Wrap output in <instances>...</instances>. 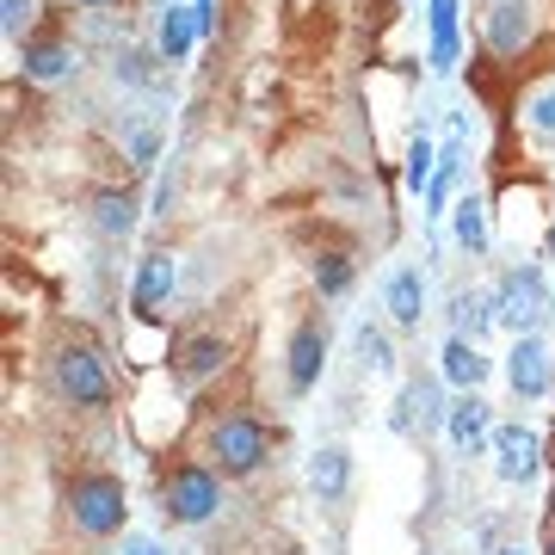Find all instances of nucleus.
<instances>
[{"label": "nucleus", "mask_w": 555, "mask_h": 555, "mask_svg": "<svg viewBox=\"0 0 555 555\" xmlns=\"http://www.w3.org/2000/svg\"><path fill=\"white\" fill-rule=\"evenodd\" d=\"M433 7V68L451 75L456 68V0H426Z\"/></svg>", "instance_id": "4be33fe9"}, {"label": "nucleus", "mask_w": 555, "mask_h": 555, "mask_svg": "<svg viewBox=\"0 0 555 555\" xmlns=\"http://www.w3.org/2000/svg\"><path fill=\"white\" fill-rule=\"evenodd\" d=\"M383 309H389L396 327H420V321H426V278H420L414 266L389 272V284H383Z\"/></svg>", "instance_id": "f8f14e48"}, {"label": "nucleus", "mask_w": 555, "mask_h": 555, "mask_svg": "<svg viewBox=\"0 0 555 555\" xmlns=\"http://www.w3.org/2000/svg\"><path fill=\"white\" fill-rule=\"evenodd\" d=\"M543 555H555V537H550V550H543Z\"/></svg>", "instance_id": "473e14b6"}, {"label": "nucleus", "mask_w": 555, "mask_h": 555, "mask_svg": "<svg viewBox=\"0 0 555 555\" xmlns=\"http://www.w3.org/2000/svg\"><path fill=\"white\" fill-rule=\"evenodd\" d=\"M433 173H438L433 142H426V137H414V149H408V167H401V179H408V192H433Z\"/></svg>", "instance_id": "393cba45"}, {"label": "nucleus", "mask_w": 555, "mask_h": 555, "mask_svg": "<svg viewBox=\"0 0 555 555\" xmlns=\"http://www.w3.org/2000/svg\"><path fill=\"white\" fill-rule=\"evenodd\" d=\"M309 488L321 500H346V488H352V451L346 444H321L309 456Z\"/></svg>", "instance_id": "f3484780"}, {"label": "nucleus", "mask_w": 555, "mask_h": 555, "mask_svg": "<svg viewBox=\"0 0 555 555\" xmlns=\"http://www.w3.org/2000/svg\"><path fill=\"white\" fill-rule=\"evenodd\" d=\"M50 383H56V396L68 401V408H80V414L112 408V371H105V358L93 352V346H80V339L56 346V358H50Z\"/></svg>", "instance_id": "f257e3e1"}, {"label": "nucleus", "mask_w": 555, "mask_h": 555, "mask_svg": "<svg viewBox=\"0 0 555 555\" xmlns=\"http://www.w3.org/2000/svg\"><path fill=\"white\" fill-rule=\"evenodd\" d=\"M451 414L444 401H438V383H401V396H396V433H426V426H438V420Z\"/></svg>", "instance_id": "4468645a"}, {"label": "nucleus", "mask_w": 555, "mask_h": 555, "mask_svg": "<svg viewBox=\"0 0 555 555\" xmlns=\"http://www.w3.org/2000/svg\"><path fill=\"white\" fill-rule=\"evenodd\" d=\"M444 438H451V451H463V456H476L481 444H494V420H488V401H481V396L451 401V414H444Z\"/></svg>", "instance_id": "9b49d317"}, {"label": "nucleus", "mask_w": 555, "mask_h": 555, "mask_svg": "<svg viewBox=\"0 0 555 555\" xmlns=\"http://www.w3.org/2000/svg\"><path fill=\"white\" fill-rule=\"evenodd\" d=\"M68 518H75L80 537H118L124 518H130V488L118 476H105V469L75 476V488H68Z\"/></svg>", "instance_id": "f03ea898"}, {"label": "nucleus", "mask_w": 555, "mask_h": 555, "mask_svg": "<svg viewBox=\"0 0 555 555\" xmlns=\"http://www.w3.org/2000/svg\"><path fill=\"white\" fill-rule=\"evenodd\" d=\"M93 229L105 241H124L137 229V198L130 192H93Z\"/></svg>", "instance_id": "aec40b11"}, {"label": "nucleus", "mask_w": 555, "mask_h": 555, "mask_svg": "<svg viewBox=\"0 0 555 555\" xmlns=\"http://www.w3.org/2000/svg\"><path fill=\"white\" fill-rule=\"evenodd\" d=\"M173 284H179V259L173 254H149L137 266V291H130V302H137V315H155L160 302L173 297Z\"/></svg>", "instance_id": "ddd939ff"}, {"label": "nucleus", "mask_w": 555, "mask_h": 555, "mask_svg": "<svg viewBox=\"0 0 555 555\" xmlns=\"http://www.w3.org/2000/svg\"><path fill=\"white\" fill-rule=\"evenodd\" d=\"M25 25H31V0H0V31L20 38Z\"/></svg>", "instance_id": "bb28decb"}, {"label": "nucleus", "mask_w": 555, "mask_h": 555, "mask_svg": "<svg viewBox=\"0 0 555 555\" xmlns=\"http://www.w3.org/2000/svg\"><path fill=\"white\" fill-rule=\"evenodd\" d=\"M550 506H555V500H550Z\"/></svg>", "instance_id": "72a5a7b5"}, {"label": "nucleus", "mask_w": 555, "mask_h": 555, "mask_svg": "<svg viewBox=\"0 0 555 555\" xmlns=\"http://www.w3.org/2000/svg\"><path fill=\"white\" fill-rule=\"evenodd\" d=\"M198 38H204V31H198V13H192V7H160V25H155L160 62H185Z\"/></svg>", "instance_id": "dca6fc26"}, {"label": "nucleus", "mask_w": 555, "mask_h": 555, "mask_svg": "<svg viewBox=\"0 0 555 555\" xmlns=\"http://www.w3.org/2000/svg\"><path fill=\"white\" fill-rule=\"evenodd\" d=\"M160 506H167L173 525H210V518L222 513L217 469H210V463H179L173 476H167V488H160Z\"/></svg>", "instance_id": "20e7f679"}, {"label": "nucleus", "mask_w": 555, "mask_h": 555, "mask_svg": "<svg viewBox=\"0 0 555 555\" xmlns=\"http://www.w3.org/2000/svg\"><path fill=\"white\" fill-rule=\"evenodd\" d=\"M222 364H229V339L222 334H192L173 358V377H179V389H198V383L217 377Z\"/></svg>", "instance_id": "9d476101"}, {"label": "nucleus", "mask_w": 555, "mask_h": 555, "mask_svg": "<svg viewBox=\"0 0 555 555\" xmlns=\"http://www.w3.org/2000/svg\"><path fill=\"white\" fill-rule=\"evenodd\" d=\"M456 173H463V149H444L438 155V173H433V192H426V217H451L444 204H451V185H456Z\"/></svg>", "instance_id": "5701e85b"}, {"label": "nucleus", "mask_w": 555, "mask_h": 555, "mask_svg": "<svg viewBox=\"0 0 555 555\" xmlns=\"http://www.w3.org/2000/svg\"><path fill=\"white\" fill-rule=\"evenodd\" d=\"M75 7H112V0H75Z\"/></svg>", "instance_id": "7c9ffc66"}, {"label": "nucleus", "mask_w": 555, "mask_h": 555, "mask_svg": "<svg viewBox=\"0 0 555 555\" xmlns=\"http://www.w3.org/2000/svg\"><path fill=\"white\" fill-rule=\"evenodd\" d=\"M352 346H358V358H364L371 371H389V364H396V346H389V334H383V327H371V321L352 334Z\"/></svg>", "instance_id": "a878e982"}, {"label": "nucleus", "mask_w": 555, "mask_h": 555, "mask_svg": "<svg viewBox=\"0 0 555 555\" xmlns=\"http://www.w3.org/2000/svg\"><path fill=\"white\" fill-rule=\"evenodd\" d=\"M321 364H327V321H302L291 346H284V377H291L297 396H309L321 383Z\"/></svg>", "instance_id": "423d86ee"}, {"label": "nucleus", "mask_w": 555, "mask_h": 555, "mask_svg": "<svg viewBox=\"0 0 555 555\" xmlns=\"http://www.w3.org/2000/svg\"><path fill=\"white\" fill-rule=\"evenodd\" d=\"M124 555H167V550H160L155 537H130V543H124Z\"/></svg>", "instance_id": "c85d7f7f"}, {"label": "nucleus", "mask_w": 555, "mask_h": 555, "mask_svg": "<svg viewBox=\"0 0 555 555\" xmlns=\"http://www.w3.org/2000/svg\"><path fill=\"white\" fill-rule=\"evenodd\" d=\"M550 254H555V229H550Z\"/></svg>", "instance_id": "2f4dec72"}, {"label": "nucleus", "mask_w": 555, "mask_h": 555, "mask_svg": "<svg viewBox=\"0 0 555 555\" xmlns=\"http://www.w3.org/2000/svg\"><path fill=\"white\" fill-rule=\"evenodd\" d=\"M531 130H537V137H555V87L531 100Z\"/></svg>", "instance_id": "cd10ccee"}, {"label": "nucleus", "mask_w": 555, "mask_h": 555, "mask_svg": "<svg viewBox=\"0 0 555 555\" xmlns=\"http://www.w3.org/2000/svg\"><path fill=\"white\" fill-rule=\"evenodd\" d=\"M315 291L321 297H346V291H352V259L346 254H321L315 259Z\"/></svg>", "instance_id": "b1692460"}, {"label": "nucleus", "mask_w": 555, "mask_h": 555, "mask_svg": "<svg viewBox=\"0 0 555 555\" xmlns=\"http://www.w3.org/2000/svg\"><path fill=\"white\" fill-rule=\"evenodd\" d=\"M75 68V43H62V38H38V43H25V75L31 80H62Z\"/></svg>", "instance_id": "6ab92c4d"}, {"label": "nucleus", "mask_w": 555, "mask_h": 555, "mask_svg": "<svg viewBox=\"0 0 555 555\" xmlns=\"http://www.w3.org/2000/svg\"><path fill=\"white\" fill-rule=\"evenodd\" d=\"M494 302H500V321H506L513 334H531L537 309H543V278H537V266H518V272L500 278Z\"/></svg>", "instance_id": "6e6552de"}, {"label": "nucleus", "mask_w": 555, "mask_h": 555, "mask_svg": "<svg viewBox=\"0 0 555 555\" xmlns=\"http://www.w3.org/2000/svg\"><path fill=\"white\" fill-rule=\"evenodd\" d=\"M481 38H488L494 56H518V50H531V38H537V13L525 0H494L488 20H481Z\"/></svg>", "instance_id": "39448f33"}, {"label": "nucleus", "mask_w": 555, "mask_h": 555, "mask_svg": "<svg viewBox=\"0 0 555 555\" xmlns=\"http://www.w3.org/2000/svg\"><path fill=\"white\" fill-rule=\"evenodd\" d=\"M550 377H555V358H550V346H543L537 334H518L513 358H506V383H513V396H525V401L550 396Z\"/></svg>", "instance_id": "1a4fd4ad"}, {"label": "nucleus", "mask_w": 555, "mask_h": 555, "mask_svg": "<svg viewBox=\"0 0 555 555\" xmlns=\"http://www.w3.org/2000/svg\"><path fill=\"white\" fill-rule=\"evenodd\" d=\"M438 371H444V383H456V389H469L476 396L481 383H488V358H481L476 339H444V352H438Z\"/></svg>", "instance_id": "2eb2a0df"}, {"label": "nucleus", "mask_w": 555, "mask_h": 555, "mask_svg": "<svg viewBox=\"0 0 555 555\" xmlns=\"http://www.w3.org/2000/svg\"><path fill=\"white\" fill-rule=\"evenodd\" d=\"M204 451H210V463H217L222 476H254L259 463L272 456V433L254 414H229L204 433Z\"/></svg>", "instance_id": "7ed1b4c3"}, {"label": "nucleus", "mask_w": 555, "mask_h": 555, "mask_svg": "<svg viewBox=\"0 0 555 555\" xmlns=\"http://www.w3.org/2000/svg\"><path fill=\"white\" fill-rule=\"evenodd\" d=\"M451 235H456V247H469V254H488V204H481L476 192L451 204Z\"/></svg>", "instance_id": "412c9836"}, {"label": "nucleus", "mask_w": 555, "mask_h": 555, "mask_svg": "<svg viewBox=\"0 0 555 555\" xmlns=\"http://www.w3.org/2000/svg\"><path fill=\"white\" fill-rule=\"evenodd\" d=\"M451 315H456V339H481L500 321V302H494V291H456Z\"/></svg>", "instance_id": "a211bd4d"}, {"label": "nucleus", "mask_w": 555, "mask_h": 555, "mask_svg": "<svg viewBox=\"0 0 555 555\" xmlns=\"http://www.w3.org/2000/svg\"><path fill=\"white\" fill-rule=\"evenodd\" d=\"M494 469L500 481H531L537 469H543V438L531 433V426H494Z\"/></svg>", "instance_id": "0eeeda50"}, {"label": "nucleus", "mask_w": 555, "mask_h": 555, "mask_svg": "<svg viewBox=\"0 0 555 555\" xmlns=\"http://www.w3.org/2000/svg\"><path fill=\"white\" fill-rule=\"evenodd\" d=\"M494 555H531V550H518V543H506V550H494Z\"/></svg>", "instance_id": "c756f323"}]
</instances>
